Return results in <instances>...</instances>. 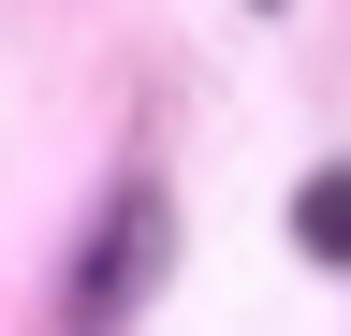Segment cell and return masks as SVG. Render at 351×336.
<instances>
[{
    "mask_svg": "<svg viewBox=\"0 0 351 336\" xmlns=\"http://www.w3.org/2000/svg\"><path fill=\"white\" fill-rule=\"evenodd\" d=\"M147 263H161V205L132 190V205H117V248H88V292H73V322H88V336H103V322H132V278H147Z\"/></svg>",
    "mask_w": 351,
    "mask_h": 336,
    "instance_id": "6da1fadb",
    "label": "cell"
},
{
    "mask_svg": "<svg viewBox=\"0 0 351 336\" xmlns=\"http://www.w3.org/2000/svg\"><path fill=\"white\" fill-rule=\"evenodd\" d=\"M293 234H307V248H351V176H307V190H293Z\"/></svg>",
    "mask_w": 351,
    "mask_h": 336,
    "instance_id": "7a4b0ae2",
    "label": "cell"
}]
</instances>
